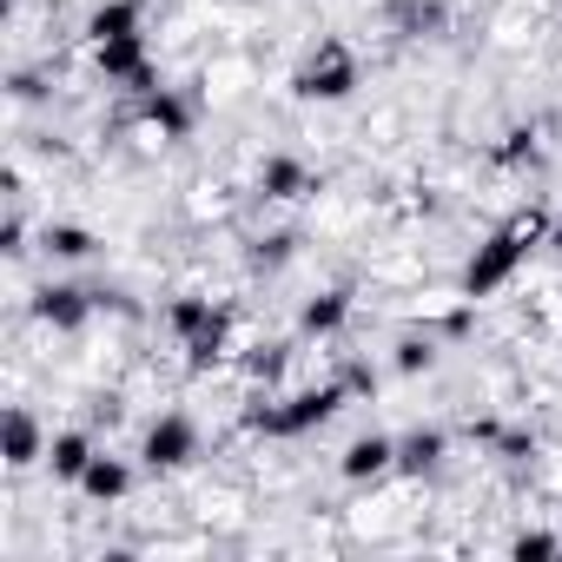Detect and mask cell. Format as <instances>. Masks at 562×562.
<instances>
[{"mask_svg":"<svg viewBox=\"0 0 562 562\" xmlns=\"http://www.w3.org/2000/svg\"><path fill=\"white\" fill-rule=\"evenodd\" d=\"M536 245H549V212H516V218H503L476 251H470V265H463V299L476 305V299H490V292H503L509 278L529 265V251Z\"/></svg>","mask_w":562,"mask_h":562,"instance_id":"obj_1","label":"cell"},{"mask_svg":"<svg viewBox=\"0 0 562 562\" xmlns=\"http://www.w3.org/2000/svg\"><path fill=\"white\" fill-rule=\"evenodd\" d=\"M358 391H351V378H331V384H312V391H292V397H278V404H251L245 411V430L251 437H312V430H325L345 404H351Z\"/></svg>","mask_w":562,"mask_h":562,"instance_id":"obj_2","label":"cell"},{"mask_svg":"<svg viewBox=\"0 0 562 562\" xmlns=\"http://www.w3.org/2000/svg\"><path fill=\"white\" fill-rule=\"evenodd\" d=\"M358 87H364V67L345 41H318L292 74V100H305V106H345Z\"/></svg>","mask_w":562,"mask_h":562,"instance_id":"obj_3","label":"cell"},{"mask_svg":"<svg viewBox=\"0 0 562 562\" xmlns=\"http://www.w3.org/2000/svg\"><path fill=\"white\" fill-rule=\"evenodd\" d=\"M192 457H199V424L186 411H159L139 437V463L153 476H179V470H192Z\"/></svg>","mask_w":562,"mask_h":562,"instance_id":"obj_4","label":"cell"},{"mask_svg":"<svg viewBox=\"0 0 562 562\" xmlns=\"http://www.w3.org/2000/svg\"><path fill=\"white\" fill-rule=\"evenodd\" d=\"M93 60H100V74H106L113 87H133V93L159 87V74H153V54H146V34H126V41H100V47H93Z\"/></svg>","mask_w":562,"mask_h":562,"instance_id":"obj_5","label":"cell"},{"mask_svg":"<svg viewBox=\"0 0 562 562\" xmlns=\"http://www.w3.org/2000/svg\"><path fill=\"white\" fill-rule=\"evenodd\" d=\"M100 305H106V292H87V285H41L34 292V318L47 331H80Z\"/></svg>","mask_w":562,"mask_h":562,"instance_id":"obj_6","label":"cell"},{"mask_svg":"<svg viewBox=\"0 0 562 562\" xmlns=\"http://www.w3.org/2000/svg\"><path fill=\"white\" fill-rule=\"evenodd\" d=\"M338 476L345 483H384V476H397V437H384V430L351 437L345 457H338Z\"/></svg>","mask_w":562,"mask_h":562,"instance_id":"obj_7","label":"cell"},{"mask_svg":"<svg viewBox=\"0 0 562 562\" xmlns=\"http://www.w3.org/2000/svg\"><path fill=\"white\" fill-rule=\"evenodd\" d=\"M139 120H146L159 139H172V146L192 139V126H199V113H192V100H186L179 87H146V93H139Z\"/></svg>","mask_w":562,"mask_h":562,"instance_id":"obj_8","label":"cell"},{"mask_svg":"<svg viewBox=\"0 0 562 562\" xmlns=\"http://www.w3.org/2000/svg\"><path fill=\"white\" fill-rule=\"evenodd\" d=\"M305 192H318V172H312L299 153H271V159L258 166V199L292 205V199H305Z\"/></svg>","mask_w":562,"mask_h":562,"instance_id":"obj_9","label":"cell"},{"mask_svg":"<svg viewBox=\"0 0 562 562\" xmlns=\"http://www.w3.org/2000/svg\"><path fill=\"white\" fill-rule=\"evenodd\" d=\"M47 430H41V417L27 411V404H14L8 411V470H34V463H47Z\"/></svg>","mask_w":562,"mask_h":562,"instance_id":"obj_10","label":"cell"},{"mask_svg":"<svg viewBox=\"0 0 562 562\" xmlns=\"http://www.w3.org/2000/svg\"><path fill=\"white\" fill-rule=\"evenodd\" d=\"M126 34H146V0H100L87 14V41H126Z\"/></svg>","mask_w":562,"mask_h":562,"instance_id":"obj_11","label":"cell"},{"mask_svg":"<svg viewBox=\"0 0 562 562\" xmlns=\"http://www.w3.org/2000/svg\"><path fill=\"white\" fill-rule=\"evenodd\" d=\"M345 325H351V285H331V292L305 299V312H299V331L305 338H338Z\"/></svg>","mask_w":562,"mask_h":562,"instance_id":"obj_12","label":"cell"},{"mask_svg":"<svg viewBox=\"0 0 562 562\" xmlns=\"http://www.w3.org/2000/svg\"><path fill=\"white\" fill-rule=\"evenodd\" d=\"M93 457H100V443H93L87 430H60V437L47 443V470H54V483H74V490H80V476H87Z\"/></svg>","mask_w":562,"mask_h":562,"instance_id":"obj_13","label":"cell"},{"mask_svg":"<svg viewBox=\"0 0 562 562\" xmlns=\"http://www.w3.org/2000/svg\"><path fill=\"white\" fill-rule=\"evenodd\" d=\"M126 490H133V463H126V457H106V450H100V457L87 463V476H80V496H87V503H120Z\"/></svg>","mask_w":562,"mask_h":562,"instance_id":"obj_14","label":"cell"},{"mask_svg":"<svg viewBox=\"0 0 562 562\" xmlns=\"http://www.w3.org/2000/svg\"><path fill=\"white\" fill-rule=\"evenodd\" d=\"M443 450H450L443 430H411V437H397V476H430V470L443 463Z\"/></svg>","mask_w":562,"mask_h":562,"instance_id":"obj_15","label":"cell"},{"mask_svg":"<svg viewBox=\"0 0 562 562\" xmlns=\"http://www.w3.org/2000/svg\"><path fill=\"white\" fill-rule=\"evenodd\" d=\"M218 318H225V312H218L212 299H172V305H166V331H172L179 345H192V338H199V331H212Z\"/></svg>","mask_w":562,"mask_h":562,"instance_id":"obj_16","label":"cell"},{"mask_svg":"<svg viewBox=\"0 0 562 562\" xmlns=\"http://www.w3.org/2000/svg\"><path fill=\"white\" fill-rule=\"evenodd\" d=\"M41 245H47V258H67V265H74V258H93V251H100V238H93L87 225H67V218H54V225L41 232Z\"/></svg>","mask_w":562,"mask_h":562,"instance_id":"obj_17","label":"cell"},{"mask_svg":"<svg viewBox=\"0 0 562 562\" xmlns=\"http://www.w3.org/2000/svg\"><path fill=\"white\" fill-rule=\"evenodd\" d=\"M292 258H299V232H271L251 245V271H285Z\"/></svg>","mask_w":562,"mask_h":562,"instance_id":"obj_18","label":"cell"},{"mask_svg":"<svg viewBox=\"0 0 562 562\" xmlns=\"http://www.w3.org/2000/svg\"><path fill=\"white\" fill-rule=\"evenodd\" d=\"M225 338H232V318H218L212 331H199V338H192V345H179V351H186V364H192V371H212V364L225 358Z\"/></svg>","mask_w":562,"mask_h":562,"instance_id":"obj_19","label":"cell"},{"mask_svg":"<svg viewBox=\"0 0 562 562\" xmlns=\"http://www.w3.org/2000/svg\"><path fill=\"white\" fill-rule=\"evenodd\" d=\"M397 27H404L411 41H430V34H443V8H437V0H404V8H397Z\"/></svg>","mask_w":562,"mask_h":562,"instance_id":"obj_20","label":"cell"},{"mask_svg":"<svg viewBox=\"0 0 562 562\" xmlns=\"http://www.w3.org/2000/svg\"><path fill=\"white\" fill-rule=\"evenodd\" d=\"M509 555H516V562H549V555H562V536L522 529V536H509Z\"/></svg>","mask_w":562,"mask_h":562,"instance_id":"obj_21","label":"cell"},{"mask_svg":"<svg viewBox=\"0 0 562 562\" xmlns=\"http://www.w3.org/2000/svg\"><path fill=\"white\" fill-rule=\"evenodd\" d=\"M430 364H437V345H430V338H404V345H397V371H404V378H417V371H430Z\"/></svg>","mask_w":562,"mask_h":562,"instance_id":"obj_22","label":"cell"},{"mask_svg":"<svg viewBox=\"0 0 562 562\" xmlns=\"http://www.w3.org/2000/svg\"><path fill=\"white\" fill-rule=\"evenodd\" d=\"M496 457H509V463H522V457H536V437L529 430H496V443H490Z\"/></svg>","mask_w":562,"mask_h":562,"instance_id":"obj_23","label":"cell"},{"mask_svg":"<svg viewBox=\"0 0 562 562\" xmlns=\"http://www.w3.org/2000/svg\"><path fill=\"white\" fill-rule=\"evenodd\" d=\"M496 159H503V166H516V159H536V133H529V126H516V133L496 146Z\"/></svg>","mask_w":562,"mask_h":562,"instance_id":"obj_24","label":"cell"},{"mask_svg":"<svg viewBox=\"0 0 562 562\" xmlns=\"http://www.w3.org/2000/svg\"><path fill=\"white\" fill-rule=\"evenodd\" d=\"M0 251H8V258L27 251V218H21V212H8V225H0Z\"/></svg>","mask_w":562,"mask_h":562,"instance_id":"obj_25","label":"cell"},{"mask_svg":"<svg viewBox=\"0 0 562 562\" xmlns=\"http://www.w3.org/2000/svg\"><path fill=\"white\" fill-rule=\"evenodd\" d=\"M278 371H285V351H278V345L251 358V378H278Z\"/></svg>","mask_w":562,"mask_h":562,"instance_id":"obj_26","label":"cell"},{"mask_svg":"<svg viewBox=\"0 0 562 562\" xmlns=\"http://www.w3.org/2000/svg\"><path fill=\"white\" fill-rule=\"evenodd\" d=\"M549 251H562V218H549Z\"/></svg>","mask_w":562,"mask_h":562,"instance_id":"obj_27","label":"cell"}]
</instances>
